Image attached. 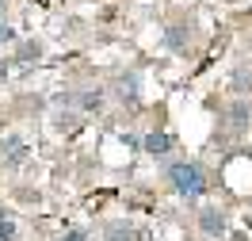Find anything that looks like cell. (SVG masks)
Returning <instances> with one entry per match:
<instances>
[{"label":"cell","mask_w":252,"mask_h":241,"mask_svg":"<svg viewBox=\"0 0 252 241\" xmlns=\"http://www.w3.org/2000/svg\"><path fill=\"white\" fill-rule=\"evenodd\" d=\"M164 180L172 184V192L180 199H203L210 192V184H206V172L199 161H172L168 169H164Z\"/></svg>","instance_id":"obj_1"},{"label":"cell","mask_w":252,"mask_h":241,"mask_svg":"<svg viewBox=\"0 0 252 241\" xmlns=\"http://www.w3.org/2000/svg\"><path fill=\"white\" fill-rule=\"evenodd\" d=\"M27 161V142L19 138V134H8L4 142H0V165H8V169H19Z\"/></svg>","instance_id":"obj_2"},{"label":"cell","mask_w":252,"mask_h":241,"mask_svg":"<svg viewBox=\"0 0 252 241\" xmlns=\"http://www.w3.org/2000/svg\"><path fill=\"white\" fill-rule=\"evenodd\" d=\"M225 119H229V127L233 130H249L252 127V103L245 96H237L229 107H225Z\"/></svg>","instance_id":"obj_3"},{"label":"cell","mask_w":252,"mask_h":241,"mask_svg":"<svg viewBox=\"0 0 252 241\" xmlns=\"http://www.w3.org/2000/svg\"><path fill=\"white\" fill-rule=\"evenodd\" d=\"M103 103H107V88H84V92L77 96L80 115H99V111H103Z\"/></svg>","instance_id":"obj_4"},{"label":"cell","mask_w":252,"mask_h":241,"mask_svg":"<svg viewBox=\"0 0 252 241\" xmlns=\"http://www.w3.org/2000/svg\"><path fill=\"white\" fill-rule=\"evenodd\" d=\"M142 149L149 153V157H168V153H172V134L153 130V134H145V138H142Z\"/></svg>","instance_id":"obj_5"},{"label":"cell","mask_w":252,"mask_h":241,"mask_svg":"<svg viewBox=\"0 0 252 241\" xmlns=\"http://www.w3.org/2000/svg\"><path fill=\"white\" fill-rule=\"evenodd\" d=\"M199 226H203L206 238H221V234H225V214L214 210V207H206V210H199Z\"/></svg>","instance_id":"obj_6"},{"label":"cell","mask_w":252,"mask_h":241,"mask_svg":"<svg viewBox=\"0 0 252 241\" xmlns=\"http://www.w3.org/2000/svg\"><path fill=\"white\" fill-rule=\"evenodd\" d=\"M115 96L123 100V103H138V73L119 77V92H115Z\"/></svg>","instance_id":"obj_7"},{"label":"cell","mask_w":252,"mask_h":241,"mask_svg":"<svg viewBox=\"0 0 252 241\" xmlns=\"http://www.w3.org/2000/svg\"><path fill=\"white\" fill-rule=\"evenodd\" d=\"M42 58V42H34V38H23L16 46V62H23V65H31V62H38Z\"/></svg>","instance_id":"obj_8"},{"label":"cell","mask_w":252,"mask_h":241,"mask_svg":"<svg viewBox=\"0 0 252 241\" xmlns=\"http://www.w3.org/2000/svg\"><path fill=\"white\" fill-rule=\"evenodd\" d=\"M103 238H107V241H142V238H138V230H134L130 222H111Z\"/></svg>","instance_id":"obj_9"},{"label":"cell","mask_w":252,"mask_h":241,"mask_svg":"<svg viewBox=\"0 0 252 241\" xmlns=\"http://www.w3.org/2000/svg\"><path fill=\"white\" fill-rule=\"evenodd\" d=\"M184 31H188V27H168V34H164V46H172V50H184L188 46V38H184Z\"/></svg>","instance_id":"obj_10"},{"label":"cell","mask_w":252,"mask_h":241,"mask_svg":"<svg viewBox=\"0 0 252 241\" xmlns=\"http://www.w3.org/2000/svg\"><path fill=\"white\" fill-rule=\"evenodd\" d=\"M58 241H92V234H88L84 226H69V230H65Z\"/></svg>","instance_id":"obj_11"},{"label":"cell","mask_w":252,"mask_h":241,"mask_svg":"<svg viewBox=\"0 0 252 241\" xmlns=\"http://www.w3.org/2000/svg\"><path fill=\"white\" fill-rule=\"evenodd\" d=\"M12 238H16V218L0 214V241H12Z\"/></svg>","instance_id":"obj_12"},{"label":"cell","mask_w":252,"mask_h":241,"mask_svg":"<svg viewBox=\"0 0 252 241\" xmlns=\"http://www.w3.org/2000/svg\"><path fill=\"white\" fill-rule=\"evenodd\" d=\"M233 84L241 88V92H245V84L252 88V73H245V69H237V73H233Z\"/></svg>","instance_id":"obj_13"},{"label":"cell","mask_w":252,"mask_h":241,"mask_svg":"<svg viewBox=\"0 0 252 241\" xmlns=\"http://www.w3.org/2000/svg\"><path fill=\"white\" fill-rule=\"evenodd\" d=\"M77 127V115H58V130H73Z\"/></svg>","instance_id":"obj_14"},{"label":"cell","mask_w":252,"mask_h":241,"mask_svg":"<svg viewBox=\"0 0 252 241\" xmlns=\"http://www.w3.org/2000/svg\"><path fill=\"white\" fill-rule=\"evenodd\" d=\"M12 38H16V34H12V27H8V19L0 16V42H12Z\"/></svg>","instance_id":"obj_15"},{"label":"cell","mask_w":252,"mask_h":241,"mask_svg":"<svg viewBox=\"0 0 252 241\" xmlns=\"http://www.w3.org/2000/svg\"><path fill=\"white\" fill-rule=\"evenodd\" d=\"M8 73H12V65H8V62H4V58H0V84L8 80Z\"/></svg>","instance_id":"obj_16"},{"label":"cell","mask_w":252,"mask_h":241,"mask_svg":"<svg viewBox=\"0 0 252 241\" xmlns=\"http://www.w3.org/2000/svg\"><path fill=\"white\" fill-rule=\"evenodd\" d=\"M4 12H8V0H0V16H4Z\"/></svg>","instance_id":"obj_17"}]
</instances>
